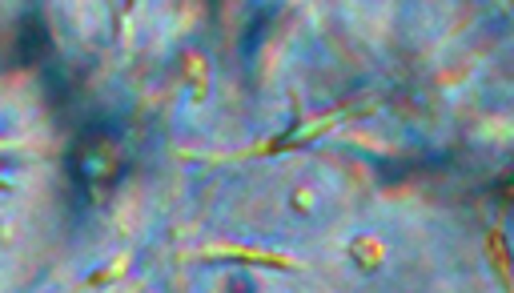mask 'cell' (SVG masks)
I'll use <instances>...</instances> for the list:
<instances>
[{
  "instance_id": "cell-1",
  "label": "cell",
  "mask_w": 514,
  "mask_h": 293,
  "mask_svg": "<svg viewBox=\"0 0 514 293\" xmlns=\"http://www.w3.org/2000/svg\"><path fill=\"white\" fill-rule=\"evenodd\" d=\"M37 52H49V33H45V25H40L37 16H28L25 33H21V61L33 64L37 61Z\"/></svg>"
}]
</instances>
